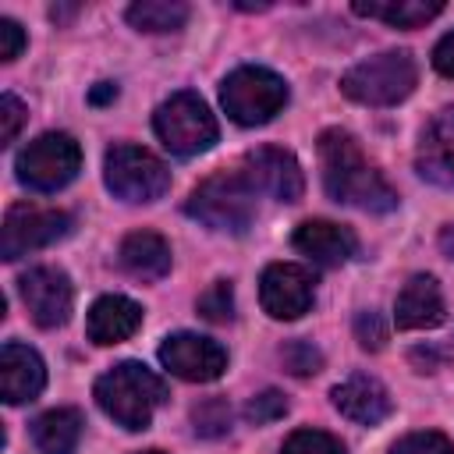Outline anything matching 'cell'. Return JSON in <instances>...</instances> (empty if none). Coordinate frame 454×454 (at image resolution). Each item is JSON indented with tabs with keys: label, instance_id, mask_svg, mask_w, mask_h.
I'll list each match as a JSON object with an SVG mask.
<instances>
[{
	"label": "cell",
	"instance_id": "obj_29",
	"mask_svg": "<svg viewBox=\"0 0 454 454\" xmlns=\"http://www.w3.org/2000/svg\"><path fill=\"white\" fill-rule=\"evenodd\" d=\"M192 422H195V433H202V436H220V433L231 429V408L213 397V401H206V404H199V408L192 411Z\"/></svg>",
	"mask_w": 454,
	"mask_h": 454
},
{
	"label": "cell",
	"instance_id": "obj_15",
	"mask_svg": "<svg viewBox=\"0 0 454 454\" xmlns=\"http://www.w3.org/2000/svg\"><path fill=\"white\" fill-rule=\"evenodd\" d=\"M46 387V365L43 358L18 340H7L0 348V394L7 404L35 401Z\"/></svg>",
	"mask_w": 454,
	"mask_h": 454
},
{
	"label": "cell",
	"instance_id": "obj_32",
	"mask_svg": "<svg viewBox=\"0 0 454 454\" xmlns=\"http://www.w3.org/2000/svg\"><path fill=\"white\" fill-rule=\"evenodd\" d=\"M21 50H25V32H21V25H18L14 18H0V60L11 64V60L21 57Z\"/></svg>",
	"mask_w": 454,
	"mask_h": 454
},
{
	"label": "cell",
	"instance_id": "obj_28",
	"mask_svg": "<svg viewBox=\"0 0 454 454\" xmlns=\"http://www.w3.org/2000/svg\"><path fill=\"white\" fill-rule=\"evenodd\" d=\"M287 415V397L280 390H262L255 394L248 404H245V419L255 422V426H266V422H277Z\"/></svg>",
	"mask_w": 454,
	"mask_h": 454
},
{
	"label": "cell",
	"instance_id": "obj_26",
	"mask_svg": "<svg viewBox=\"0 0 454 454\" xmlns=\"http://www.w3.org/2000/svg\"><path fill=\"white\" fill-rule=\"evenodd\" d=\"M280 358H284L287 372H294V376H312V372L323 369V355H319V348H312L309 340H287V344L280 348Z\"/></svg>",
	"mask_w": 454,
	"mask_h": 454
},
{
	"label": "cell",
	"instance_id": "obj_24",
	"mask_svg": "<svg viewBox=\"0 0 454 454\" xmlns=\"http://www.w3.org/2000/svg\"><path fill=\"white\" fill-rule=\"evenodd\" d=\"M195 309H199V316L209 319V323H227V319L234 316V287H231V280H213V284L199 294Z\"/></svg>",
	"mask_w": 454,
	"mask_h": 454
},
{
	"label": "cell",
	"instance_id": "obj_13",
	"mask_svg": "<svg viewBox=\"0 0 454 454\" xmlns=\"http://www.w3.org/2000/svg\"><path fill=\"white\" fill-rule=\"evenodd\" d=\"M248 184L277 202H298L305 195V174L301 163L294 160V153L280 149V145H259L252 153H245V170Z\"/></svg>",
	"mask_w": 454,
	"mask_h": 454
},
{
	"label": "cell",
	"instance_id": "obj_10",
	"mask_svg": "<svg viewBox=\"0 0 454 454\" xmlns=\"http://www.w3.org/2000/svg\"><path fill=\"white\" fill-rule=\"evenodd\" d=\"M18 291H21V301H25L28 316L35 319V326L53 330V326H64L71 319L74 287H71L64 270H57V266H32L28 273H21Z\"/></svg>",
	"mask_w": 454,
	"mask_h": 454
},
{
	"label": "cell",
	"instance_id": "obj_17",
	"mask_svg": "<svg viewBox=\"0 0 454 454\" xmlns=\"http://www.w3.org/2000/svg\"><path fill=\"white\" fill-rule=\"evenodd\" d=\"M447 316V305H443V291L436 284V277L429 273H415L397 301H394V323L397 330H429V326H440Z\"/></svg>",
	"mask_w": 454,
	"mask_h": 454
},
{
	"label": "cell",
	"instance_id": "obj_35",
	"mask_svg": "<svg viewBox=\"0 0 454 454\" xmlns=\"http://www.w3.org/2000/svg\"><path fill=\"white\" fill-rule=\"evenodd\" d=\"M440 248H443L447 259H454V223H447V227L440 231Z\"/></svg>",
	"mask_w": 454,
	"mask_h": 454
},
{
	"label": "cell",
	"instance_id": "obj_11",
	"mask_svg": "<svg viewBox=\"0 0 454 454\" xmlns=\"http://www.w3.org/2000/svg\"><path fill=\"white\" fill-rule=\"evenodd\" d=\"M160 362L167 372H174L177 380H188V383H213L223 376L227 369V351L213 340V337H202V333H170L163 344H160Z\"/></svg>",
	"mask_w": 454,
	"mask_h": 454
},
{
	"label": "cell",
	"instance_id": "obj_31",
	"mask_svg": "<svg viewBox=\"0 0 454 454\" xmlns=\"http://www.w3.org/2000/svg\"><path fill=\"white\" fill-rule=\"evenodd\" d=\"M21 124H25V106H21V99L11 96V92H4V96H0V142H14L18 131H21Z\"/></svg>",
	"mask_w": 454,
	"mask_h": 454
},
{
	"label": "cell",
	"instance_id": "obj_19",
	"mask_svg": "<svg viewBox=\"0 0 454 454\" xmlns=\"http://www.w3.org/2000/svg\"><path fill=\"white\" fill-rule=\"evenodd\" d=\"M291 241L301 255H309L319 266H340L358 252V238L351 234V227H340L333 220H305L298 223Z\"/></svg>",
	"mask_w": 454,
	"mask_h": 454
},
{
	"label": "cell",
	"instance_id": "obj_30",
	"mask_svg": "<svg viewBox=\"0 0 454 454\" xmlns=\"http://www.w3.org/2000/svg\"><path fill=\"white\" fill-rule=\"evenodd\" d=\"M355 337H358V344L365 348V351H380L383 344H387V326H383V319H380V312H358V319H355Z\"/></svg>",
	"mask_w": 454,
	"mask_h": 454
},
{
	"label": "cell",
	"instance_id": "obj_34",
	"mask_svg": "<svg viewBox=\"0 0 454 454\" xmlns=\"http://www.w3.org/2000/svg\"><path fill=\"white\" fill-rule=\"evenodd\" d=\"M110 99H117V85H114V82H99V85L89 92V103H96V106H99V103H110Z\"/></svg>",
	"mask_w": 454,
	"mask_h": 454
},
{
	"label": "cell",
	"instance_id": "obj_4",
	"mask_svg": "<svg viewBox=\"0 0 454 454\" xmlns=\"http://www.w3.org/2000/svg\"><path fill=\"white\" fill-rule=\"evenodd\" d=\"M415 82H419L415 57L408 50H383L348 67L340 78V92L362 106H394L404 96H411Z\"/></svg>",
	"mask_w": 454,
	"mask_h": 454
},
{
	"label": "cell",
	"instance_id": "obj_21",
	"mask_svg": "<svg viewBox=\"0 0 454 454\" xmlns=\"http://www.w3.org/2000/svg\"><path fill=\"white\" fill-rule=\"evenodd\" d=\"M82 426L78 408H50L32 422V443L43 454H74L82 443Z\"/></svg>",
	"mask_w": 454,
	"mask_h": 454
},
{
	"label": "cell",
	"instance_id": "obj_5",
	"mask_svg": "<svg viewBox=\"0 0 454 454\" xmlns=\"http://www.w3.org/2000/svg\"><path fill=\"white\" fill-rule=\"evenodd\" d=\"M220 103H223V110L234 124L255 128V124L273 121L287 106V82L270 67L245 64V67H238L223 78Z\"/></svg>",
	"mask_w": 454,
	"mask_h": 454
},
{
	"label": "cell",
	"instance_id": "obj_36",
	"mask_svg": "<svg viewBox=\"0 0 454 454\" xmlns=\"http://www.w3.org/2000/svg\"><path fill=\"white\" fill-rule=\"evenodd\" d=\"M138 454H163V450H138Z\"/></svg>",
	"mask_w": 454,
	"mask_h": 454
},
{
	"label": "cell",
	"instance_id": "obj_18",
	"mask_svg": "<svg viewBox=\"0 0 454 454\" xmlns=\"http://www.w3.org/2000/svg\"><path fill=\"white\" fill-rule=\"evenodd\" d=\"M138 326H142V305L131 301L128 294H103L92 301V309L85 316V333L99 348L128 340Z\"/></svg>",
	"mask_w": 454,
	"mask_h": 454
},
{
	"label": "cell",
	"instance_id": "obj_9",
	"mask_svg": "<svg viewBox=\"0 0 454 454\" xmlns=\"http://www.w3.org/2000/svg\"><path fill=\"white\" fill-rule=\"evenodd\" d=\"M74 227L71 213L64 209H53V206H28V202H18L7 209L4 216V231H0V255L7 262L35 252V248H46L60 238H67Z\"/></svg>",
	"mask_w": 454,
	"mask_h": 454
},
{
	"label": "cell",
	"instance_id": "obj_25",
	"mask_svg": "<svg viewBox=\"0 0 454 454\" xmlns=\"http://www.w3.org/2000/svg\"><path fill=\"white\" fill-rule=\"evenodd\" d=\"M280 454H348V450H344V443L337 436H330L323 429H294L284 440Z\"/></svg>",
	"mask_w": 454,
	"mask_h": 454
},
{
	"label": "cell",
	"instance_id": "obj_1",
	"mask_svg": "<svg viewBox=\"0 0 454 454\" xmlns=\"http://www.w3.org/2000/svg\"><path fill=\"white\" fill-rule=\"evenodd\" d=\"M319 167H323V188L333 202L365 209V213H390L397 209V192L390 181L365 160L358 142L340 131L326 128L319 135Z\"/></svg>",
	"mask_w": 454,
	"mask_h": 454
},
{
	"label": "cell",
	"instance_id": "obj_22",
	"mask_svg": "<svg viewBox=\"0 0 454 454\" xmlns=\"http://www.w3.org/2000/svg\"><path fill=\"white\" fill-rule=\"evenodd\" d=\"M443 11L440 0H369V4H355V14H365V18H380L387 25H397V28H419L426 21H433L436 14Z\"/></svg>",
	"mask_w": 454,
	"mask_h": 454
},
{
	"label": "cell",
	"instance_id": "obj_23",
	"mask_svg": "<svg viewBox=\"0 0 454 454\" xmlns=\"http://www.w3.org/2000/svg\"><path fill=\"white\" fill-rule=\"evenodd\" d=\"M128 21L138 32H177L188 21V4L181 0H142L128 7Z\"/></svg>",
	"mask_w": 454,
	"mask_h": 454
},
{
	"label": "cell",
	"instance_id": "obj_6",
	"mask_svg": "<svg viewBox=\"0 0 454 454\" xmlns=\"http://www.w3.org/2000/svg\"><path fill=\"white\" fill-rule=\"evenodd\" d=\"M153 128L174 156H199L220 138L216 117L199 92H174L170 99H163L153 114Z\"/></svg>",
	"mask_w": 454,
	"mask_h": 454
},
{
	"label": "cell",
	"instance_id": "obj_8",
	"mask_svg": "<svg viewBox=\"0 0 454 454\" xmlns=\"http://www.w3.org/2000/svg\"><path fill=\"white\" fill-rule=\"evenodd\" d=\"M103 181L121 202H156L170 188V170L142 145H114L103 160Z\"/></svg>",
	"mask_w": 454,
	"mask_h": 454
},
{
	"label": "cell",
	"instance_id": "obj_12",
	"mask_svg": "<svg viewBox=\"0 0 454 454\" xmlns=\"http://www.w3.org/2000/svg\"><path fill=\"white\" fill-rule=\"evenodd\" d=\"M316 280L298 262H273L259 277V301L262 312L273 319H298L312 309Z\"/></svg>",
	"mask_w": 454,
	"mask_h": 454
},
{
	"label": "cell",
	"instance_id": "obj_7",
	"mask_svg": "<svg viewBox=\"0 0 454 454\" xmlns=\"http://www.w3.org/2000/svg\"><path fill=\"white\" fill-rule=\"evenodd\" d=\"M14 170L32 192H60L82 170V145L67 131H46L18 153Z\"/></svg>",
	"mask_w": 454,
	"mask_h": 454
},
{
	"label": "cell",
	"instance_id": "obj_16",
	"mask_svg": "<svg viewBox=\"0 0 454 454\" xmlns=\"http://www.w3.org/2000/svg\"><path fill=\"white\" fill-rule=\"evenodd\" d=\"M330 397H333V408H337L344 419L358 422V426H376V422H383V419L390 415V408H394L390 390H387L376 376H365V372H355V376L340 380V383L330 390Z\"/></svg>",
	"mask_w": 454,
	"mask_h": 454
},
{
	"label": "cell",
	"instance_id": "obj_14",
	"mask_svg": "<svg viewBox=\"0 0 454 454\" xmlns=\"http://www.w3.org/2000/svg\"><path fill=\"white\" fill-rule=\"evenodd\" d=\"M415 167L429 184L454 188V110H440L419 135Z\"/></svg>",
	"mask_w": 454,
	"mask_h": 454
},
{
	"label": "cell",
	"instance_id": "obj_3",
	"mask_svg": "<svg viewBox=\"0 0 454 454\" xmlns=\"http://www.w3.org/2000/svg\"><path fill=\"white\" fill-rule=\"evenodd\" d=\"M184 213L209 231L241 234L255 220V188L248 184V177L241 170L209 174L202 184L192 188Z\"/></svg>",
	"mask_w": 454,
	"mask_h": 454
},
{
	"label": "cell",
	"instance_id": "obj_27",
	"mask_svg": "<svg viewBox=\"0 0 454 454\" xmlns=\"http://www.w3.org/2000/svg\"><path fill=\"white\" fill-rule=\"evenodd\" d=\"M390 454H454V443H450L443 433L426 429V433H408V436H401V440L390 447Z\"/></svg>",
	"mask_w": 454,
	"mask_h": 454
},
{
	"label": "cell",
	"instance_id": "obj_20",
	"mask_svg": "<svg viewBox=\"0 0 454 454\" xmlns=\"http://www.w3.org/2000/svg\"><path fill=\"white\" fill-rule=\"evenodd\" d=\"M117 262L135 280H163L170 273V245L156 231H131L117 248Z\"/></svg>",
	"mask_w": 454,
	"mask_h": 454
},
{
	"label": "cell",
	"instance_id": "obj_33",
	"mask_svg": "<svg viewBox=\"0 0 454 454\" xmlns=\"http://www.w3.org/2000/svg\"><path fill=\"white\" fill-rule=\"evenodd\" d=\"M433 67L443 78H454V32H447L436 46H433Z\"/></svg>",
	"mask_w": 454,
	"mask_h": 454
},
{
	"label": "cell",
	"instance_id": "obj_2",
	"mask_svg": "<svg viewBox=\"0 0 454 454\" xmlns=\"http://www.w3.org/2000/svg\"><path fill=\"white\" fill-rule=\"evenodd\" d=\"M167 401V383L142 362H117L96 380V404L128 433L149 429L153 411Z\"/></svg>",
	"mask_w": 454,
	"mask_h": 454
}]
</instances>
